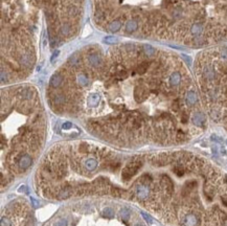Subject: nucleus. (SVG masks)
Returning <instances> with one entry per match:
<instances>
[{
	"mask_svg": "<svg viewBox=\"0 0 227 226\" xmlns=\"http://www.w3.org/2000/svg\"><path fill=\"white\" fill-rule=\"evenodd\" d=\"M32 162H34V158L32 157L30 154H24L19 158L18 163H17V168L19 172H25L32 166Z\"/></svg>",
	"mask_w": 227,
	"mask_h": 226,
	"instance_id": "1",
	"label": "nucleus"
},
{
	"mask_svg": "<svg viewBox=\"0 0 227 226\" xmlns=\"http://www.w3.org/2000/svg\"><path fill=\"white\" fill-rule=\"evenodd\" d=\"M181 224L182 226H200V218L195 212H188L183 216Z\"/></svg>",
	"mask_w": 227,
	"mask_h": 226,
	"instance_id": "2",
	"label": "nucleus"
},
{
	"mask_svg": "<svg viewBox=\"0 0 227 226\" xmlns=\"http://www.w3.org/2000/svg\"><path fill=\"white\" fill-rule=\"evenodd\" d=\"M63 81H64V78H63V74L61 72L58 71L53 73V76L50 78V81H49L50 89H58L59 87H61Z\"/></svg>",
	"mask_w": 227,
	"mask_h": 226,
	"instance_id": "3",
	"label": "nucleus"
},
{
	"mask_svg": "<svg viewBox=\"0 0 227 226\" xmlns=\"http://www.w3.org/2000/svg\"><path fill=\"white\" fill-rule=\"evenodd\" d=\"M205 122H206V117H205L204 113L200 112V111L194 113L193 116H192V122L195 126H198V127H204Z\"/></svg>",
	"mask_w": 227,
	"mask_h": 226,
	"instance_id": "4",
	"label": "nucleus"
},
{
	"mask_svg": "<svg viewBox=\"0 0 227 226\" xmlns=\"http://www.w3.org/2000/svg\"><path fill=\"white\" fill-rule=\"evenodd\" d=\"M138 28H139V24H138V21L135 19H131V20L127 21V23L125 24V32L127 34H132L138 30Z\"/></svg>",
	"mask_w": 227,
	"mask_h": 226,
	"instance_id": "5",
	"label": "nucleus"
},
{
	"mask_svg": "<svg viewBox=\"0 0 227 226\" xmlns=\"http://www.w3.org/2000/svg\"><path fill=\"white\" fill-rule=\"evenodd\" d=\"M198 101V96H197V93L194 91V90H190L187 91L186 93V96H185V103L187 106L190 107H193L197 104Z\"/></svg>",
	"mask_w": 227,
	"mask_h": 226,
	"instance_id": "6",
	"label": "nucleus"
},
{
	"mask_svg": "<svg viewBox=\"0 0 227 226\" xmlns=\"http://www.w3.org/2000/svg\"><path fill=\"white\" fill-rule=\"evenodd\" d=\"M182 80V76L179 71H174L171 73L170 78H169V82H170V85L172 87H177L178 85H180Z\"/></svg>",
	"mask_w": 227,
	"mask_h": 226,
	"instance_id": "7",
	"label": "nucleus"
},
{
	"mask_svg": "<svg viewBox=\"0 0 227 226\" xmlns=\"http://www.w3.org/2000/svg\"><path fill=\"white\" fill-rule=\"evenodd\" d=\"M122 21L120 20H117V19H114L113 21L109 22L108 23V26H107V30L111 32H117L119 30H122Z\"/></svg>",
	"mask_w": 227,
	"mask_h": 226,
	"instance_id": "8",
	"label": "nucleus"
},
{
	"mask_svg": "<svg viewBox=\"0 0 227 226\" xmlns=\"http://www.w3.org/2000/svg\"><path fill=\"white\" fill-rule=\"evenodd\" d=\"M142 50H143V53H145V55H147L148 58H152V57L156 55V49L154 48L153 46H151V45H149V44L142 45Z\"/></svg>",
	"mask_w": 227,
	"mask_h": 226,
	"instance_id": "9",
	"label": "nucleus"
},
{
	"mask_svg": "<svg viewBox=\"0 0 227 226\" xmlns=\"http://www.w3.org/2000/svg\"><path fill=\"white\" fill-rule=\"evenodd\" d=\"M104 217H106L107 219H113L114 218V209L111 207H105L102 212Z\"/></svg>",
	"mask_w": 227,
	"mask_h": 226,
	"instance_id": "10",
	"label": "nucleus"
},
{
	"mask_svg": "<svg viewBox=\"0 0 227 226\" xmlns=\"http://www.w3.org/2000/svg\"><path fill=\"white\" fill-rule=\"evenodd\" d=\"M120 217H122V219L124 220L125 222L129 221V219H130L131 217V212L130 210H129V208H123V209L120 210Z\"/></svg>",
	"mask_w": 227,
	"mask_h": 226,
	"instance_id": "11",
	"label": "nucleus"
},
{
	"mask_svg": "<svg viewBox=\"0 0 227 226\" xmlns=\"http://www.w3.org/2000/svg\"><path fill=\"white\" fill-rule=\"evenodd\" d=\"M13 225V221L9 217L7 216H2L1 217V222H0V226H12Z\"/></svg>",
	"mask_w": 227,
	"mask_h": 226,
	"instance_id": "12",
	"label": "nucleus"
},
{
	"mask_svg": "<svg viewBox=\"0 0 227 226\" xmlns=\"http://www.w3.org/2000/svg\"><path fill=\"white\" fill-rule=\"evenodd\" d=\"M67 224H68V222H67V219H65V218H62V219L58 220L55 226H67Z\"/></svg>",
	"mask_w": 227,
	"mask_h": 226,
	"instance_id": "13",
	"label": "nucleus"
},
{
	"mask_svg": "<svg viewBox=\"0 0 227 226\" xmlns=\"http://www.w3.org/2000/svg\"><path fill=\"white\" fill-rule=\"evenodd\" d=\"M74 126L72 125L71 122H64V124H63V125H62V129H63V130H69V129H72V128H74Z\"/></svg>",
	"mask_w": 227,
	"mask_h": 226,
	"instance_id": "14",
	"label": "nucleus"
},
{
	"mask_svg": "<svg viewBox=\"0 0 227 226\" xmlns=\"http://www.w3.org/2000/svg\"><path fill=\"white\" fill-rule=\"evenodd\" d=\"M115 40L116 39H115L114 37H110V36H109V37H106L105 39H104V42H105V43H108V44H112L115 42Z\"/></svg>",
	"mask_w": 227,
	"mask_h": 226,
	"instance_id": "15",
	"label": "nucleus"
},
{
	"mask_svg": "<svg viewBox=\"0 0 227 226\" xmlns=\"http://www.w3.org/2000/svg\"><path fill=\"white\" fill-rule=\"evenodd\" d=\"M141 216H142V217H143V218H145V220L148 222V223H152V222H153V220H152V218L150 217L149 214H146V212H141Z\"/></svg>",
	"mask_w": 227,
	"mask_h": 226,
	"instance_id": "16",
	"label": "nucleus"
},
{
	"mask_svg": "<svg viewBox=\"0 0 227 226\" xmlns=\"http://www.w3.org/2000/svg\"><path fill=\"white\" fill-rule=\"evenodd\" d=\"M30 201H32V206H34V207H36V208L39 207V205H40V204H39V201L36 200V199L32 198V197L30 198Z\"/></svg>",
	"mask_w": 227,
	"mask_h": 226,
	"instance_id": "17",
	"label": "nucleus"
},
{
	"mask_svg": "<svg viewBox=\"0 0 227 226\" xmlns=\"http://www.w3.org/2000/svg\"><path fill=\"white\" fill-rule=\"evenodd\" d=\"M18 193H25V194H27V187L25 185H22V186H20L18 189Z\"/></svg>",
	"mask_w": 227,
	"mask_h": 226,
	"instance_id": "18",
	"label": "nucleus"
},
{
	"mask_svg": "<svg viewBox=\"0 0 227 226\" xmlns=\"http://www.w3.org/2000/svg\"><path fill=\"white\" fill-rule=\"evenodd\" d=\"M58 55H59V50H57V51H55V53H53V58H51V62H53V61H55V59L58 57Z\"/></svg>",
	"mask_w": 227,
	"mask_h": 226,
	"instance_id": "19",
	"label": "nucleus"
},
{
	"mask_svg": "<svg viewBox=\"0 0 227 226\" xmlns=\"http://www.w3.org/2000/svg\"><path fill=\"white\" fill-rule=\"evenodd\" d=\"M211 139H213V140H216V141H222V138H220V137H218V136H215V135L211 136Z\"/></svg>",
	"mask_w": 227,
	"mask_h": 226,
	"instance_id": "20",
	"label": "nucleus"
},
{
	"mask_svg": "<svg viewBox=\"0 0 227 226\" xmlns=\"http://www.w3.org/2000/svg\"><path fill=\"white\" fill-rule=\"evenodd\" d=\"M134 226H143V224H141V223H137V224H135Z\"/></svg>",
	"mask_w": 227,
	"mask_h": 226,
	"instance_id": "21",
	"label": "nucleus"
}]
</instances>
